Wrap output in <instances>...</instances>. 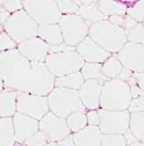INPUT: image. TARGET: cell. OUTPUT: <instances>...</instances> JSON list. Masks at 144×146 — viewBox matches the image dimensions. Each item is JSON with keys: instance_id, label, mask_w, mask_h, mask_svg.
I'll list each match as a JSON object with an SVG mask.
<instances>
[{"instance_id": "83f0119b", "label": "cell", "mask_w": 144, "mask_h": 146, "mask_svg": "<svg viewBox=\"0 0 144 146\" xmlns=\"http://www.w3.org/2000/svg\"><path fill=\"white\" fill-rule=\"evenodd\" d=\"M101 146H127L123 134H103Z\"/></svg>"}, {"instance_id": "f907efd6", "label": "cell", "mask_w": 144, "mask_h": 146, "mask_svg": "<svg viewBox=\"0 0 144 146\" xmlns=\"http://www.w3.org/2000/svg\"><path fill=\"white\" fill-rule=\"evenodd\" d=\"M0 53H1V52H0Z\"/></svg>"}, {"instance_id": "7bdbcfd3", "label": "cell", "mask_w": 144, "mask_h": 146, "mask_svg": "<svg viewBox=\"0 0 144 146\" xmlns=\"http://www.w3.org/2000/svg\"><path fill=\"white\" fill-rule=\"evenodd\" d=\"M44 146H59V145H58V143H56V142H48L46 145H45Z\"/></svg>"}, {"instance_id": "7a4b0ae2", "label": "cell", "mask_w": 144, "mask_h": 146, "mask_svg": "<svg viewBox=\"0 0 144 146\" xmlns=\"http://www.w3.org/2000/svg\"><path fill=\"white\" fill-rule=\"evenodd\" d=\"M88 36L110 54L118 53L127 43V35L124 29L108 19L91 25Z\"/></svg>"}, {"instance_id": "ab89813d", "label": "cell", "mask_w": 144, "mask_h": 146, "mask_svg": "<svg viewBox=\"0 0 144 146\" xmlns=\"http://www.w3.org/2000/svg\"><path fill=\"white\" fill-rule=\"evenodd\" d=\"M10 15L11 14H9L8 11H6L3 7H1V9H0V25H4L5 23L9 19Z\"/></svg>"}, {"instance_id": "8fae6325", "label": "cell", "mask_w": 144, "mask_h": 146, "mask_svg": "<svg viewBox=\"0 0 144 146\" xmlns=\"http://www.w3.org/2000/svg\"><path fill=\"white\" fill-rule=\"evenodd\" d=\"M39 130L45 133L49 142L58 143L71 134L64 118L49 112L39 121Z\"/></svg>"}, {"instance_id": "7c38bea8", "label": "cell", "mask_w": 144, "mask_h": 146, "mask_svg": "<svg viewBox=\"0 0 144 146\" xmlns=\"http://www.w3.org/2000/svg\"><path fill=\"white\" fill-rule=\"evenodd\" d=\"M123 67L131 72H144V46L127 42L117 53Z\"/></svg>"}, {"instance_id": "60d3db41", "label": "cell", "mask_w": 144, "mask_h": 146, "mask_svg": "<svg viewBox=\"0 0 144 146\" xmlns=\"http://www.w3.org/2000/svg\"><path fill=\"white\" fill-rule=\"evenodd\" d=\"M58 144L59 146H75L74 142H73L72 134H70L69 136H68L64 139H62L60 142H58Z\"/></svg>"}, {"instance_id": "1f68e13d", "label": "cell", "mask_w": 144, "mask_h": 146, "mask_svg": "<svg viewBox=\"0 0 144 146\" xmlns=\"http://www.w3.org/2000/svg\"><path fill=\"white\" fill-rule=\"evenodd\" d=\"M48 142L45 133L38 130L24 143V146H44Z\"/></svg>"}, {"instance_id": "e575fe53", "label": "cell", "mask_w": 144, "mask_h": 146, "mask_svg": "<svg viewBox=\"0 0 144 146\" xmlns=\"http://www.w3.org/2000/svg\"><path fill=\"white\" fill-rule=\"evenodd\" d=\"M130 113L144 112V96L132 98L128 108Z\"/></svg>"}, {"instance_id": "52a82bcc", "label": "cell", "mask_w": 144, "mask_h": 146, "mask_svg": "<svg viewBox=\"0 0 144 146\" xmlns=\"http://www.w3.org/2000/svg\"><path fill=\"white\" fill-rule=\"evenodd\" d=\"M22 3L24 10L38 26L58 25L62 16L56 1L25 0Z\"/></svg>"}, {"instance_id": "681fc988", "label": "cell", "mask_w": 144, "mask_h": 146, "mask_svg": "<svg viewBox=\"0 0 144 146\" xmlns=\"http://www.w3.org/2000/svg\"><path fill=\"white\" fill-rule=\"evenodd\" d=\"M0 118H1V117H0Z\"/></svg>"}, {"instance_id": "7dc6e473", "label": "cell", "mask_w": 144, "mask_h": 146, "mask_svg": "<svg viewBox=\"0 0 144 146\" xmlns=\"http://www.w3.org/2000/svg\"><path fill=\"white\" fill-rule=\"evenodd\" d=\"M142 24H143V27H144V21L143 22V23H142Z\"/></svg>"}, {"instance_id": "836d02e7", "label": "cell", "mask_w": 144, "mask_h": 146, "mask_svg": "<svg viewBox=\"0 0 144 146\" xmlns=\"http://www.w3.org/2000/svg\"><path fill=\"white\" fill-rule=\"evenodd\" d=\"M2 7L8 11L9 14H15L16 12L24 9L23 8V3L22 1H18V0H11V1H4L3 3L2 4Z\"/></svg>"}, {"instance_id": "f546056e", "label": "cell", "mask_w": 144, "mask_h": 146, "mask_svg": "<svg viewBox=\"0 0 144 146\" xmlns=\"http://www.w3.org/2000/svg\"><path fill=\"white\" fill-rule=\"evenodd\" d=\"M127 40L131 43L144 46V27L142 23H138L136 27L127 34Z\"/></svg>"}, {"instance_id": "6da1fadb", "label": "cell", "mask_w": 144, "mask_h": 146, "mask_svg": "<svg viewBox=\"0 0 144 146\" xmlns=\"http://www.w3.org/2000/svg\"><path fill=\"white\" fill-rule=\"evenodd\" d=\"M0 78L5 88L39 96L55 88L56 77L45 63L29 60L17 49L0 53Z\"/></svg>"}, {"instance_id": "30bf717a", "label": "cell", "mask_w": 144, "mask_h": 146, "mask_svg": "<svg viewBox=\"0 0 144 146\" xmlns=\"http://www.w3.org/2000/svg\"><path fill=\"white\" fill-rule=\"evenodd\" d=\"M100 123L99 128L102 134H125L129 129L131 113L128 110L114 111L98 109Z\"/></svg>"}, {"instance_id": "ee69618b", "label": "cell", "mask_w": 144, "mask_h": 146, "mask_svg": "<svg viewBox=\"0 0 144 146\" xmlns=\"http://www.w3.org/2000/svg\"><path fill=\"white\" fill-rule=\"evenodd\" d=\"M4 84H3V81H2V79L0 78V92L4 89Z\"/></svg>"}, {"instance_id": "2e32d148", "label": "cell", "mask_w": 144, "mask_h": 146, "mask_svg": "<svg viewBox=\"0 0 144 146\" xmlns=\"http://www.w3.org/2000/svg\"><path fill=\"white\" fill-rule=\"evenodd\" d=\"M103 84L96 80H86L78 90L79 98L84 108L98 110L100 107V97Z\"/></svg>"}, {"instance_id": "f35d334b", "label": "cell", "mask_w": 144, "mask_h": 146, "mask_svg": "<svg viewBox=\"0 0 144 146\" xmlns=\"http://www.w3.org/2000/svg\"><path fill=\"white\" fill-rule=\"evenodd\" d=\"M133 76L137 86L144 92V72H133Z\"/></svg>"}, {"instance_id": "5b68a950", "label": "cell", "mask_w": 144, "mask_h": 146, "mask_svg": "<svg viewBox=\"0 0 144 146\" xmlns=\"http://www.w3.org/2000/svg\"><path fill=\"white\" fill-rule=\"evenodd\" d=\"M3 26L4 31L18 44L37 36L38 25L24 9L12 14Z\"/></svg>"}, {"instance_id": "4316f807", "label": "cell", "mask_w": 144, "mask_h": 146, "mask_svg": "<svg viewBox=\"0 0 144 146\" xmlns=\"http://www.w3.org/2000/svg\"><path fill=\"white\" fill-rule=\"evenodd\" d=\"M66 121L70 131L73 133L84 129L88 126V119L85 112H75L67 117Z\"/></svg>"}, {"instance_id": "c3c4849f", "label": "cell", "mask_w": 144, "mask_h": 146, "mask_svg": "<svg viewBox=\"0 0 144 146\" xmlns=\"http://www.w3.org/2000/svg\"><path fill=\"white\" fill-rule=\"evenodd\" d=\"M1 7H2V5H0V9H1Z\"/></svg>"}, {"instance_id": "74e56055", "label": "cell", "mask_w": 144, "mask_h": 146, "mask_svg": "<svg viewBox=\"0 0 144 146\" xmlns=\"http://www.w3.org/2000/svg\"><path fill=\"white\" fill-rule=\"evenodd\" d=\"M124 19H125V15L121 16V15H113V16H111L108 18V20L115 25H117L119 27H123V25H124Z\"/></svg>"}, {"instance_id": "d4e9b609", "label": "cell", "mask_w": 144, "mask_h": 146, "mask_svg": "<svg viewBox=\"0 0 144 146\" xmlns=\"http://www.w3.org/2000/svg\"><path fill=\"white\" fill-rule=\"evenodd\" d=\"M124 67L116 55H111L102 64V70L104 75L109 79H115L119 77Z\"/></svg>"}, {"instance_id": "277c9868", "label": "cell", "mask_w": 144, "mask_h": 146, "mask_svg": "<svg viewBox=\"0 0 144 146\" xmlns=\"http://www.w3.org/2000/svg\"><path fill=\"white\" fill-rule=\"evenodd\" d=\"M50 112L66 119L75 112H85L78 91L55 88L47 96Z\"/></svg>"}, {"instance_id": "8992f818", "label": "cell", "mask_w": 144, "mask_h": 146, "mask_svg": "<svg viewBox=\"0 0 144 146\" xmlns=\"http://www.w3.org/2000/svg\"><path fill=\"white\" fill-rule=\"evenodd\" d=\"M45 65L56 78L80 72L85 61L75 51L49 54Z\"/></svg>"}, {"instance_id": "4fadbf2b", "label": "cell", "mask_w": 144, "mask_h": 146, "mask_svg": "<svg viewBox=\"0 0 144 146\" xmlns=\"http://www.w3.org/2000/svg\"><path fill=\"white\" fill-rule=\"evenodd\" d=\"M17 50L23 56L31 61L45 62L46 56L49 55L50 45L38 36H35L18 44Z\"/></svg>"}, {"instance_id": "9c48e42d", "label": "cell", "mask_w": 144, "mask_h": 146, "mask_svg": "<svg viewBox=\"0 0 144 146\" xmlns=\"http://www.w3.org/2000/svg\"><path fill=\"white\" fill-rule=\"evenodd\" d=\"M17 112L40 121L50 112L47 97L18 92Z\"/></svg>"}, {"instance_id": "8d00e7d4", "label": "cell", "mask_w": 144, "mask_h": 146, "mask_svg": "<svg viewBox=\"0 0 144 146\" xmlns=\"http://www.w3.org/2000/svg\"><path fill=\"white\" fill-rule=\"evenodd\" d=\"M88 124L90 126H96L99 127L100 123V117L98 110H90L87 113Z\"/></svg>"}, {"instance_id": "ba28073f", "label": "cell", "mask_w": 144, "mask_h": 146, "mask_svg": "<svg viewBox=\"0 0 144 146\" xmlns=\"http://www.w3.org/2000/svg\"><path fill=\"white\" fill-rule=\"evenodd\" d=\"M58 25L62 31L63 42L76 47L88 35L90 25L79 15H62Z\"/></svg>"}, {"instance_id": "5bb4252c", "label": "cell", "mask_w": 144, "mask_h": 146, "mask_svg": "<svg viewBox=\"0 0 144 146\" xmlns=\"http://www.w3.org/2000/svg\"><path fill=\"white\" fill-rule=\"evenodd\" d=\"M76 51L87 63L103 64L111 56L89 36L76 46Z\"/></svg>"}, {"instance_id": "d6986e66", "label": "cell", "mask_w": 144, "mask_h": 146, "mask_svg": "<svg viewBox=\"0 0 144 146\" xmlns=\"http://www.w3.org/2000/svg\"><path fill=\"white\" fill-rule=\"evenodd\" d=\"M37 36L50 46L63 43L62 31L58 25H46L38 26Z\"/></svg>"}, {"instance_id": "f1b7e54d", "label": "cell", "mask_w": 144, "mask_h": 146, "mask_svg": "<svg viewBox=\"0 0 144 146\" xmlns=\"http://www.w3.org/2000/svg\"><path fill=\"white\" fill-rule=\"evenodd\" d=\"M127 15L137 23L144 21V0L138 1L127 9Z\"/></svg>"}, {"instance_id": "603a6c76", "label": "cell", "mask_w": 144, "mask_h": 146, "mask_svg": "<svg viewBox=\"0 0 144 146\" xmlns=\"http://www.w3.org/2000/svg\"><path fill=\"white\" fill-rule=\"evenodd\" d=\"M96 4L99 10L108 18L113 15H126L128 9L125 3L116 1H98Z\"/></svg>"}, {"instance_id": "4dcf8cb0", "label": "cell", "mask_w": 144, "mask_h": 146, "mask_svg": "<svg viewBox=\"0 0 144 146\" xmlns=\"http://www.w3.org/2000/svg\"><path fill=\"white\" fill-rule=\"evenodd\" d=\"M58 6V9L62 15H76L78 10V5L75 3V1H56Z\"/></svg>"}, {"instance_id": "bcb514c9", "label": "cell", "mask_w": 144, "mask_h": 146, "mask_svg": "<svg viewBox=\"0 0 144 146\" xmlns=\"http://www.w3.org/2000/svg\"><path fill=\"white\" fill-rule=\"evenodd\" d=\"M15 146H20V145H19V144H17V145H16Z\"/></svg>"}, {"instance_id": "cb8c5ba5", "label": "cell", "mask_w": 144, "mask_h": 146, "mask_svg": "<svg viewBox=\"0 0 144 146\" xmlns=\"http://www.w3.org/2000/svg\"><path fill=\"white\" fill-rule=\"evenodd\" d=\"M80 72L82 73V76L85 81L86 80H96L102 84L109 81V79L104 75L103 70H102V64L85 62Z\"/></svg>"}, {"instance_id": "9a60e30c", "label": "cell", "mask_w": 144, "mask_h": 146, "mask_svg": "<svg viewBox=\"0 0 144 146\" xmlns=\"http://www.w3.org/2000/svg\"><path fill=\"white\" fill-rule=\"evenodd\" d=\"M16 143L24 145V143L39 130V121L17 112L13 116Z\"/></svg>"}, {"instance_id": "484cf974", "label": "cell", "mask_w": 144, "mask_h": 146, "mask_svg": "<svg viewBox=\"0 0 144 146\" xmlns=\"http://www.w3.org/2000/svg\"><path fill=\"white\" fill-rule=\"evenodd\" d=\"M129 129L138 141H144V112L131 113Z\"/></svg>"}, {"instance_id": "e0dca14e", "label": "cell", "mask_w": 144, "mask_h": 146, "mask_svg": "<svg viewBox=\"0 0 144 146\" xmlns=\"http://www.w3.org/2000/svg\"><path fill=\"white\" fill-rule=\"evenodd\" d=\"M102 133L99 127L88 125L72 134L75 146H101Z\"/></svg>"}, {"instance_id": "ac0fdd59", "label": "cell", "mask_w": 144, "mask_h": 146, "mask_svg": "<svg viewBox=\"0 0 144 146\" xmlns=\"http://www.w3.org/2000/svg\"><path fill=\"white\" fill-rule=\"evenodd\" d=\"M18 92L4 88L0 92V117H13L17 113Z\"/></svg>"}, {"instance_id": "44dd1931", "label": "cell", "mask_w": 144, "mask_h": 146, "mask_svg": "<svg viewBox=\"0 0 144 146\" xmlns=\"http://www.w3.org/2000/svg\"><path fill=\"white\" fill-rule=\"evenodd\" d=\"M16 145L13 117H1L0 146H15Z\"/></svg>"}, {"instance_id": "b9f144b4", "label": "cell", "mask_w": 144, "mask_h": 146, "mask_svg": "<svg viewBox=\"0 0 144 146\" xmlns=\"http://www.w3.org/2000/svg\"><path fill=\"white\" fill-rule=\"evenodd\" d=\"M128 146H144V141H137Z\"/></svg>"}, {"instance_id": "d6a6232c", "label": "cell", "mask_w": 144, "mask_h": 146, "mask_svg": "<svg viewBox=\"0 0 144 146\" xmlns=\"http://www.w3.org/2000/svg\"><path fill=\"white\" fill-rule=\"evenodd\" d=\"M18 47V44L4 31L0 35V52L12 50Z\"/></svg>"}, {"instance_id": "d590c367", "label": "cell", "mask_w": 144, "mask_h": 146, "mask_svg": "<svg viewBox=\"0 0 144 146\" xmlns=\"http://www.w3.org/2000/svg\"><path fill=\"white\" fill-rule=\"evenodd\" d=\"M76 47H73L71 45H68L66 43H62L58 45H51L50 46V51L49 54L52 53H61V52H68V51H75Z\"/></svg>"}, {"instance_id": "f6af8a7d", "label": "cell", "mask_w": 144, "mask_h": 146, "mask_svg": "<svg viewBox=\"0 0 144 146\" xmlns=\"http://www.w3.org/2000/svg\"><path fill=\"white\" fill-rule=\"evenodd\" d=\"M3 32H4V26L2 25H0V35H1Z\"/></svg>"}, {"instance_id": "3957f363", "label": "cell", "mask_w": 144, "mask_h": 146, "mask_svg": "<svg viewBox=\"0 0 144 146\" xmlns=\"http://www.w3.org/2000/svg\"><path fill=\"white\" fill-rule=\"evenodd\" d=\"M132 100L129 85L121 78L111 79L102 87L100 108L104 110H128Z\"/></svg>"}, {"instance_id": "7402d4cb", "label": "cell", "mask_w": 144, "mask_h": 146, "mask_svg": "<svg viewBox=\"0 0 144 146\" xmlns=\"http://www.w3.org/2000/svg\"><path fill=\"white\" fill-rule=\"evenodd\" d=\"M85 80L84 79L81 72L71 73L69 75L58 77L55 80V88H67L78 91Z\"/></svg>"}, {"instance_id": "ffe728a7", "label": "cell", "mask_w": 144, "mask_h": 146, "mask_svg": "<svg viewBox=\"0 0 144 146\" xmlns=\"http://www.w3.org/2000/svg\"><path fill=\"white\" fill-rule=\"evenodd\" d=\"M77 15L84 19L87 23L90 25V26L94 23L108 19V17L104 16L99 10L95 1H92L88 4L80 5Z\"/></svg>"}]
</instances>
